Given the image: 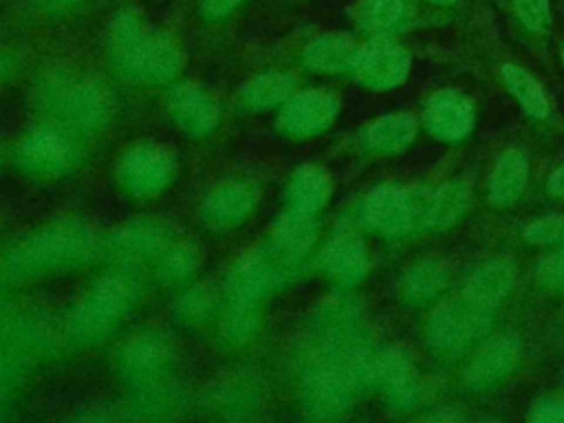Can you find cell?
I'll list each match as a JSON object with an SVG mask.
<instances>
[{"mask_svg": "<svg viewBox=\"0 0 564 423\" xmlns=\"http://www.w3.org/2000/svg\"><path fill=\"white\" fill-rule=\"evenodd\" d=\"M108 53L117 70L139 84H165L174 79L183 66V55L176 42L145 26L139 18L121 13L108 26Z\"/></svg>", "mask_w": 564, "mask_h": 423, "instance_id": "cell-1", "label": "cell"}, {"mask_svg": "<svg viewBox=\"0 0 564 423\" xmlns=\"http://www.w3.org/2000/svg\"><path fill=\"white\" fill-rule=\"evenodd\" d=\"M97 236L82 220H55L24 236L7 256L15 278L33 280L86 264L97 253Z\"/></svg>", "mask_w": 564, "mask_h": 423, "instance_id": "cell-2", "label": "cell"}, {"mask_svg": "<svg viewBox=\"0 0 564 423\" xmlns=\"http://www.w3.org/2000/svg\"><path fill=\"white\" fill-rule=\"evenodd\" d=\"M37 108L70 132L97 130L106 126L112 112V101L108 90L88 77L57 73L46 77L35 93Z\"/></svg>", "mask_w": 564, "mask_h": 423, "instance_id": "cell-3", "label": "cell"}, {"mask_svg": "<svg viewBox=\"0 0 564 423\" xmlns=\"http://www.w3.org/2000/svg\"><path fill=\"white\" fill-rule=\"evenodd\" d=\"M130 302V284L119 275H101L70 311L66 335L79 344H97L106 339L119 324Z\"/></svg>", "mask_w": 564, "mask_h": 423, "instance_id": "cell-4", "label": "cell"}, {"mask_svg": "<svg viewBox=\"0 0 564 423\" xmlns=\"http://www.w3.org/2000/svg\"><path fill=\"white\" fill-rule=\"evenodd\" d=\"M491 308L460 293L441 302L427 319V337L436 348L456 350L491 330Z\"/></svg>", "mask_w": 564, "mask_h": 423, "instance_id": "cell-5", "label": "cell"}, {"mask_svg": "<svg viewBox=\"0 0 564 423\" xmlns=\"http://www.w3.org/2000/svg\"><path fill=\"white\" fill-rule=\"evenodd\" d=\"M176 172L174 154L156 141L130 145L117 165L119 183L134 196H154L165 189Z\"/></svg>", "mask_w": 564, "mask_h": 423, "instance_id": "cell-6", "label": "cell"}, {"mask_svg": "<svg viewBox=\"0 0 564 423\" xmlns=\"http://www.w3.org/2000/svg\"><path fill=\"white\" fill-rule=\"evenodd\" d=\"M18 161L35 176H62L75 165L77 145L70 130L57 123H42L20 141Z\"/></svg>", "mask_w": 564, "mask_h": 423, "instance_id": "cell-7", "label": "cell"}, {"mask_svg": "<svg viewBox=\"0 0 564 423\" xmlns=\"http://www.w3.org/2000/svg\"><path fill=\"white\" fill-rule=\"evenodd\" d=\"M357 383L348 366L319 357L304 375L302 403L313 416H335L350 405Z\"/></svg>", "mask_w": 564, "mask_h": 423, "instance_id": "cell-8", "label": "cell"}, {"mask_svg": "<svg viewBox=\"0 0 564 423\" xmlns=\"http://www.w3.org/2000/svg\"><path fill=\"white\" fill-rule=\"evenodd\" d=\"M410 53L388 37H372L359 51L352 68L355 79L375 93H386L401 86L410 75Z\"/></svg>", "mask_w": 564, "mask_h": 423, "instance_id": "cell-9", "label": "cell"}, {"mask_svg": "<svg viewBox=\"0 0 564 423\" xmlns=\"http://www.w3.org/2000/svg\"><path fill=\"white\" fill-rule=\"evenodd\" d=\"M364 381L379 383L397 408H412L421 397V383L408 350L388 348L368 355L364 366Z\"/></svg>", "mask_w": 564, "mask_h": 423, "instance_id": "cell-10", "label": "cell"}, {"mask_svg": "<svg viewBox=\"0 0 564 423\" xmlns=\"http://www.w3.org/2000/svg\"><path fill=\"white\" fill-rule=\"evenodd\" d=\"M339 112V99L322 88L295 90L280 110L278 126L291 137H315L330 128Z\"/></svg>", "mask_w": 564, "mask_h": 423, "instance_id": "cell-11", "label": "cell"}, {"mask_svg": "<svg viewBox=\"0 0 564 423\" xmlns=\"http://www.w3.org/2000/svg\"><path fill=\"white\" fill-rule=\"evenodd\" d=\"M476 112L471 99L456 88H441L423 104L425 130L447 143L465 139L474 130Z\"/></svg>", "mask_w": 564, "mask_h": 423, "instance_id": "cell-12", "label": "cell"}, {"mask_svg": "<svg viewBox=\"0 0 564 423\" xmlns=\"http://www.w3.org/2000/svg\"><path fill=\"white\" fill-rule=\"evenodd\" d=\"M522 357V344L516 335H496L480 344L469 357L463 381L469 390H487L509 377Z\"/></svg>", "mask_w": 564, "mask_h": 423, "instance_id": "cell-13", "label": "cell"}, {"mask_svg": "<svg viewBox=\"0 0 564 423\" xmlns=\"http://www.w3.org/2000/svg\"><path fill=\"white\" fill-rule=\"evenodd\" d=\"M258 203V192L251 183L238 178H225L212 185L200 203L203 220L223 231L242 225Z\"/></svg>", "mask_w": 564, "mask_h": 423, "instance_id": "cell-14", "label": "cell"}, {"mask_svg": "<svg viewBox=\"0 0 564 423\" xmlns=\"http://www.w3.org/2000/svg\"><path fill=\"white\" fill-rule=\"evenodd\" d=\"M286 273L284 267L278 264L271 256L262 251H253L242 256L229 271L227 289L229 297L262 304L264 297L284 286Z\"/></svg>", "mask_w": 564, "mask_h": 423, "instance_id": "cell-15", "label": "cell"}, {"mask_svg": "<svg viewBox=\"0 0 564 423\" xmlns=\"http://www.w3.org/2000/svg\"><path fill=\"white\" fill-rule=\"evenodd\" d=\"M364 223L388 236H403L414 229V216L410 205V192L394 185H377L361 200Z\"/></svg>", "mask_w": 564, "mask_h": 423, "instance_id": "cell-16", "label": "cell"}, {"mask_svg": "<svg viewBox=\"0 0 564 423\" xmlns=\"http://www.w3.org/2000/svg\"><path fill=\"white\" fill-rule=\"evenodd\" d=\"M167 110L178 130L189 137H205L220 123V108L216 99L194 84L172 88L167 95Z\"/></svg>", "mask_w": 564, "mask_h": 423, "instance_id": "cell-17", "label": "cell"}, {"mask_svg": "<svg viewBox=\"0 0 564 423\" xmlns=\"http://www.w3.org/2000/svg\"><path fill=\"white\" fill-rule=\"evenodd\" d=\"M322 267L335 282L352 286L368 275L370 256L364 240L355 231L344 229L333 234L326 242L322 251Z\"/></svg>", "mask_w": 564, "mask_h": 423, "instance_id": "cell-18", "label": "cell"}, {"mask_svg": "<svg viewBox=\"0 0 564 423\" xmlns=\"http://www.w3.org/2000/svg\"><path fill=\"white\" fill-rule=\"evenodd\" d=\"M317 240L315 214L286 207L271 225V249L286 262L304 258Z\"/></svg>", "mask_w": 564, "mask_h": 423, "instance_id": "cell-19", "label": "cell"}, {"mask_svg": "<svg viewBox=\"0 0 564 423\" xmlns=\"http://www.w3.org/2000/svg\"><path fill=\"white\" fill-rule=\"evenodd\" d=\"M529 172H531V165H529V156L524 154V150H520V148L505 150L496 159V163L489 172V181H487L489 203L498 205V207L516 203L527 187Z\"/></svg>", "mask_w": 564, "mask_h": 423, "instance_id": "cell-20", "label": "cell"}, {"mask_svg": "<svg viewBox=\"0 0 564 423\" xmlns=\"http://www.w3.org/2000/svg\"><path fill=\"white\" fill-rule=\"evenodd\" d=\"M174 242L172 231L156 220H132L112 234V251L126 260L161 256Z\"/></svg>", "mask_w": 564, "mask_h": 423, "instance_id": "cell-21", "label": "cell"}, {"mask_svg": "<svg viewBox=\"0 0 564 423\" xmlns=\"http://www.w3.org/2000/svg\"><path fill=\"white\" fill-rule=\"evenodd\" d=\"M361 44L346 33H324L311 40L304 48V62L317 73H346L352 70Z\"/></svg>", "mask_w": 564, "mask_h": 423, "instance_id": "cell-22", "label": "cell"}, {"mask_svg": "<svg viewBox=\"0 0 564 423\" xmlns=\"http://www.w3.org/2000/svg\"><path fill=\"white\" fill-rule=\"evenodd\" d=\"M333 181L328 172L315 163L300 165L284 189L286 207L304 214H317L330 198Z\"/></svg>", "mask_w": 564, "mask_h": 423, "instance_id": "cell-23", "label": "cell"}, {"mask_svg": "<svg viewBox=\"0 0 564 423\" xmlns=\"http://www.w3.org/2000/svg\"><path fill=\"white\" fill-rule=\"evenodd\" d=\"M516 284V264L509 258H494L480 264L465 284V295L494 308L507 300Z\"/></svg>", "mask_w": 564, "mask_h": 423, "instance_id": "cell-24", "label": "cell"}, {"mask_svg": "<svg viewBox=\"0 0 564 423\" xmlns=\"http://www.w3.org/2000/svg\"><path fill=\"white\" fill-rule=\"evenodd\" d=\"M297 88V77L284 70H267L247 79L238 88V101L242 108L262 112L282 106Z\"/></svg>", "mask_w": 564, "mask_h": 423, "instance_id": "cell-25", "label": "cell"}, {"mask_svg": "<svg viewBox=\"0 0 564 423\" xmlns=\"http://www.w3.org/2000/svg\"><path fill=\"white\" fill-rule=\"evenodd\" d=\"M416 119L410 112H388L368 123L364 143L372 152H399L405 150L416 137Z\"/></svg>", "mask_w": 564, "mask_h": 423, "instance_id": "cell-26", "label": "cell"}, {"mask_svg": "<svg viewBox=\"0 0 564 423\" xmlns=\"http://www.w3.org/2000/svg\"><path fill=\"white\" fill-rule=\"evenodd\" d=\"M408 0H359L357 22L372 37H388L408 20Z\"/></svg>", "mask_w": 564, "mask_h": 423, "instance_id": "cell-27", "label": "cell"}, {"mask_svg": "<svg viewBox=\"0 0 564 423\" xmlns=\"http://www.w3.org/2000/svg\"><path fill=\"white\" fill-rule=\"evenodd\" d=\"M502 73V82L509 88V93L518 99V104L522 106V110L533 117V119H546L549 117V97L544 93V88L540 86V82L524 70L522 66L516 64H502L500 68Z\"/></svg>", "mask_w": 564, "mask_h": 423, "instance_id": "cell-28", "label": "cell"}, {"mask_svg": "<svg viewBox=\"0 0 564 423\" xmlns=\"http://www.w3.org/2000/svg\"><path fill=\"white\" fill-rule=\"evenodd\" d=\"M447 284V269L441 260H419L410 264L401 278V291L410 302L436 297Z\"/></svg>", "mask_w": 564, "mask_h": 423, "instance_id": "cell-29", "label": "cell"}, {"mask_svg": "<svg viewBox=\"0 0 564 423\" xmlns=\"http://www.w3.org/2000/svg\"><path fill=\"white\" fill-rule=\"evenodd\" d=\"M469 203V183L465 178H452L432 192L430 200V227L445 229L454 225Z\"/></svg>", "mask_w": 564, "mask_h": 423, "instance_id": "cell-30", "label": "cell"}, {"mask_svg": "<svg viewBox=\"0 0 564 423\" xmlns=\"http://www.w3.org/2000/svg\"><path fill=\"white\" fill-rule=\"evenodd\" d=\"M258 328H260V304L229 297V306L225 308L220 319L223 337L234 344H242L251 339L258 333Z\"/></svg>", "mask_w": 564, "mask_h": 423, "instance_id": "cell-31", "label": "cell"}, {"mask_svg": "<svg viewBox=\"0 0 564 423\" xmlns=\"http://www.w3.org/2000/svg\"><path fill=\"white\" fill-rule=\"evenodd\" d=\"M198 267V253L194 247L183 245V242H172L163 253H161V264H159V275L167 282L174 280H185L189 278Z\"/></svg>", "mask_w": 564, "mask_h": 423, "instance_id": "cell-32", "label": "cell"}, {"mask_svg": "<svg viewBox=\"0 0 564 423\" xmlns=\"http://www.w3.org/2000/svg\"><path fill=\"white\" fill-rule=\"evenodd\" d=\"M524 240L533 245H560L564 242V214H551L531 220L524 231Z\"/></svg>", "mask_w": 564, "mask_h": 423, "instance_id": "cell-33", "label": "cell"}, {"mask_svg": "<svg viewBox=\"0 0 564 423\" xmlns=\"http://www.w3.org/2000/svg\"><path fill=\"white\" fill-rule=\"evenodd\" d=\"M513 11L524 29L542 33L549 26V0H511Z\"/></svg>", "mask_w": 564, "mask_h": 423, "instance_id": "cell-34", "label": "cell"}, {"mask_svg": "<svg viewBox=\"0 0 564 423\" xmlns=\"http://www.w3.org/2000/svg\"><path fill=\"white\" fill-rule=\"evenodd\" d=\"M535 278L546 286H562L564 284V242H560L557 249L538 258Z\"/></svg>", "mask_w": 564, "mask_h": 423, "instance_id": "cell-35", "label": "cell"}, {"mask_svg": "<svg viewBox=\"0 0 564 423\" xmlns=\"http://www.w3.org/2000/svg\"><path fill=\"white\" fill-rule=\"evenodd\" d=\"M209 306H212V295L207 293V289L203 286H196V289H189L176 304V315L185 322H192V319H203L207 313H209Z\"/></svg>", "mask_w": 564, "mask_h": 423, "instance_id": "cell-36", "label": "cell"}, {"mask_svg": "<svg viewBox=\"0 0 564 423\" xmlns=\"http://www.w3.org/2000/svg\"><path fill=\"white\" fill-rule=\"evenodd\" d=\"M529 419L535 423H560L564 421V401L557 397H542L531 405Z\"/></svg>", "mask_w": 564, "mask_h": 423, "instance_id": "cell-37", "label": "cell"}, {"mask_svg": "<svg viewBox=\"0 0 564 423\" xmlns=\"http://www.w3.org/2000/svg\"><path fill=\"white\" fill-rule=\"evenodd\" d=\"M242 0H200V11L209 18H223L231 13Z\"/></svg>", "mask_w": 564, "mask_h": 423, "instance_id": "cell-38", "label": "cell"}, {"mask_svg": "<svg viewBox=\"0 0 564 423\" xmlns=\"http://www.w3.org/2000/svg\"><path fill=\"white\" fill-rule=\"evenodd\" d=\"M546 187H549V194H553L555 198H564V163L551 172Z\"/></svg>", "mask_w": 564, "mask_h": 423, "instance_id": "cell-39", "label": "cell"}, {"mask_svg": "<svg viewBox=\"0 0 564 423\" xmlns=\"http://www.w3.org/2000/svg\"><path fill=\"white\" fill-rule=\"evenodd\" d=\"M13 68H15L13 57L0 51V82H2V79H7V77L13 73Z\"/></svg>", "mask_w": 564, "mask_h": 423, "instance_id": "cell-40", "label": "cell"}, {"mask_svg": "<svg viewBox=\"0 0 564 423\" xmlns=\"http://www.w3.org/2000/svg\"><path fill=\"white\" fill-rule=\"evenodd\" d=\"M75 2H79V0H44V4L51 7V9H64V7H70Z\"/></svg>", "mask_w": 564, "mask_h": 423, "instance_id": "cell-41", "label": "cell"}, {"mask_svg": "<svg viewBox=\"0 0 564 423\" xmlns=\"http://www.w3.org/2000/svg\"><path fill=\"white\" fill-rule=\"evenodd\" d=\"M430 4H438V7H449V4H454V2H458V0H427Z\"/></svg>", "mask_w": 564, "mask_h": 423, "instance_id": "cell-42", "label": "cell"}, {"mask_svg": "<svg viewBox=\"0 0 564 423\" xmlns=\"http://www.w3.org/2000/svg\"><path fill=\"white\" fill-rule=\"evenodd\" d=\"M560 59H562V66H564V42H562V46H560Z\"/></svg>", "mask_w": 564, "mask_h": 423, "instance_id": "cell-43", "label": "cell"}]
</instances>
